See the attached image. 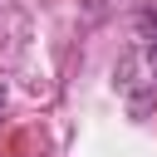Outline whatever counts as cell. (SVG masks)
<instances>
[{"label":"cell","instance_id":"1","mask_svg":"<svg viewBox=\"0 0 157 157\" xmlns=\"http://www.w3.org/2000/svg\"><path fill=\"white\" fill-rule=\"evenodd\" d=\"M113 83H118V93H123L128 113H137V118H142V113H152V108H157V39L132 44V49L118 59Z\"/></svg>","mask_w":157,"mask_h":157},{"label":"cell","instance_id":"2","mask_svg":"<svg viewBox=\"0 0 157 157\" xmlns=\"http://www.w3.org/2000/svg\"><path fill=\"white\" fill-rule=\"evenodd\" d=\"M142 25H157V20H152V15H142Z\"/></svg>","mask_w":157,"mask_h":157},{"label":"cell","instance_id":"3","mask_svg":"<svg viewBox=\"0 0 157 157\" xmlns=\"http://www.w3.org/2000/svg\"><path fill=\"white\" fill-rule=\"evenodd\" d=\"M0 103H5V88H0Z\"/></svg>","mask_w":157,"mask_h":157}]
</instances>
